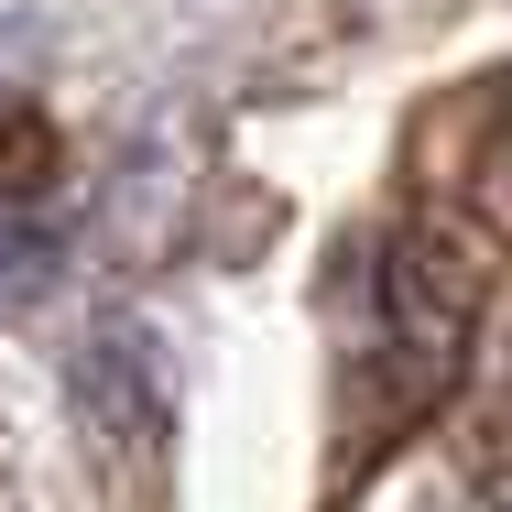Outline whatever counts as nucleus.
Listing matches in <instances>:
<instances>
[{
    "label": "nucleus",
    "instance_id": "1",
    "mask_svg": "<svg viewBox=\"0 0 512 512\" xmlns=\"http://www.w3.org/2000/svg\"><path fill=\"white\" fill-rule=\"evenodd\" d=\"M164 349H153V327H131V316H99L88 327V349H77V404L99 414L120 447H142L153 425H164V371H153Z\"/></svg>",
    "mask_w": 512,
    "mask_h": 512
},
{
    "label": "nucleus",
    "instance_id": "2",
    "mask_svg": "<svg viewBox=\"0 0 512 512\" xmlns=\"http://www.w3.org/2000/svg\"><path fill=\"white\" fill-rule=\"evenodd\" d=\"M44 284H55V218L22 207V197H0V316H22Z\"/></svg>",
    "mask_w": 512,
    "mask_h": 512
}]
</instances>
